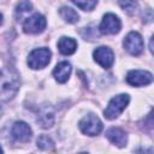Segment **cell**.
Listing matches in <instances>:
<instances>
[{
  "label": "cell",
  "mask_w": 154,
  "mask_h": 154,
  "mask_svg": "<svg viewBox=\"0 0 154 154\" xmlns=\"http://www.w3.org/2000/svg\"><path fill=\"white\" fill-rule=\"evenodd\" d=\"M19 87L18 76L10 71L8 69L0 75V97L2 100H8L14 96Z\"/></svg>",
  "instance_id": "cell-1"
},
{
  "label": "cell",
  "mask_w": 154,
  "mask_h": 154,
  "mask_svg": "<svg viewBox=\"0 0 154 154\" xmlns=\"http://www.w3.org/2000/svg\"><path fill=\"white\" fill-rule=\"evenodd\" d=\"M129 101H130V96L128 94H119V95L112 97L103 112L105 118H107L109 120L118 118L120 116V113L125 109V107L128 106Z\"/></svg>",
  "instance_id": "cell-2"
},
{
  "label": "cell",
  "mask_w": 154,
  "mask_h": 154,
  "mask_svg": "<svg viewBox=\"0 0 154 154\" xmlns=\"http://www.w3.org/2000/svg\"><path fill=\"white\" fill-rule=\"evenodd\" d=\"M51 51L48 48H37L31 51V53L28 57V65L32 70L43 69L47 66L51 61Z\"/></svg>",
  "instance_id": "cell-3"
},
{
  "label": "cell",
  "mask_w": 154,
  "mask_h": 154,
  "mask_svg": "<svg viewBox=\"0 0 154 154\" xmlns=\"http://www.w3.org/2000/svg\"><path fill=\"white\" fill-rule=\"evenodd\" d=\"M79 129L83 134L88 135V136H95V135H99L102 130V123L101 120L99 119L97 116L93 114V113H89L87 114L85 117H83L81 120H79Z\"/></svg>",
  "instance_id": "cell-4"
},
{
  "label": "cell",
  "mask_w": 154,
  "mask_h": 154,
  "mask_svg": "<svg viewBox=\"0 0 154 154\" xmlns=\"http://www.w3.org/2000/svg\"><path fill=\"white\" fill-rule=\"evenodd\" d=\"M124 48L131 54V55H138L143 51V40L142 36L137 31L129 32L124 38Z\"/></svg>",
  "instance_id": "cell-5"
},
{
  "label": "cell",
  "mask_w": 154,
  "mask_h": 154,
  "mask_svg": "<svg viewBox=\"0 0 154 154\" xmlns=\"http://www.w3.org/2000/svg\"><path fill=\"white\" fill-rule=\"evenodd\" d=\"M46 18L40 13H34L31 17L26 18L23 23V30L28 34H38L42 32L46 28Z\"/></svg>",
  "instance_id": "cell-6"
},
{
  "label": "cell",
  "mask_w": 154,
  "mask_h": 154,
  "mask_svg": "<svg viewBox=\"0 0 154 154\" xmlns=\"http://www.w3.org/2000/svg\"><path fill=\"white\" fill-rule=\"evenodd\" d=\"M122 28V23L120 19L113 14V13H106L101 20L100 24V31L102 34H108V35H114L117 32H119Z\"/></svg>",
  "instance_id": "cell-7"
},
{
  "label": "cell",
  "mask_w": 154,
  "mask_h": 154,
  "mask_svg": "<svg viewBox=\"0 0 154 154\" xmlns=\"http://www.w3.org/2000/svg\"><path fill=\"white\" fill-rule=\"evenodd\" d=\"M93 57H94V60L103 69H109L114 61V54H113L112 49L106 46L97 47L93 52Z\"/></svg>",
  "instance_id": "cell-8"
},
{
  "label": "cell",
  "mask_w": 154,
  "mask_h": 154,
  "mask_svg": "<svg viewBox=\"0 0 154 154\" xmlns=\"http://www.w3.org/2000/svg\"><path fill=\"white\" fill-rule=\"evenodd\" d=\"M153 75L144 70H132L126 76V82L132 87H142L152 83Z\"/></svg>",
  "instance_id": "cell-9"
},
{
  "label": "cell",
  "mask_w": 154,
  "mask_h": 154,
  "mask_svg": "<svg viewBox=\"0 0 154 154\" xmlns=\"http://www.w3.org/2000/svg\"><path fill=\"white\" fill-rule=\"evenodd\" d=\"M11 135L18 142H28L32 136V130L25 122L19 120L12 125Z\"/></svg>",
  "instance_id": "cell-10"
},
{
  "label": "cell",
  "mask_w": 154,
  "mask_h": 154,
  "mask_svg": "<svg viewBox=\"0 0 154 154\" xmlns=\"http://www.w3.org/2000/svg\"><path fill=\"white\" fill-rule=\"evenodd\" d=\"M107 138L116 146L118 147H125L126 142H128V136L126 132L119 128H111L107 130L106 132Z\"/></svg>",
  "instance_id": "cell-11"
},
{
  "label": "cell",
  "mask_w": 154,
  "mask_h": 154,
  "mask_svg": "<svg viewBox=\"0 0 154 154\" xmlns=\"http://www.w3.org/2000/svg\"><path fill=\"white\" fill-rule=\"evenodd\" d=\"M70 73H71V65L67 61L59 63L53 70V76L59 83H65L70 77Z\"/></svg>",
  "instance_id": "cell-12"
},
{
  "label": "cell",
  "mask_w": 154,
  "mask_h": 154,
  "mask_svg": "<svg viewBox=\"0 0 154 154\" xmlns=\"http://www.w3.org/2000/svg\"><path fill=\"white\" fill-rule=\"evenodd\" d=\"M58 48H59V52L61 54L70 55V54H73L76 52V49H77V42L72 37L63 36L58 41Z\"/></svg>",
  "instance_id": "cell-13"
},
{
  "label": "cell",
  "mask_w": 154,
  "mask_h": 154,
  "mask_svg": "<svg viewBox=\"0 0 154 154\" xmlns=\"http://www.w3.org/2000/svg\"><path fill=\"white\" fill-rule=\"evenodd\" d=\"M53 120H54V113L49 107H43L37 116V123L40 124L41 128L43 129H48L53 125Z\"/></svg>",
  "instance_id": "cell-14"
},
{
  "label": "cell",
  "mask_w": 154,
  "mask_h": 154,
  "mask_svg": "<svg viewBox=\"0 0 154 154\" xmlns=\"http://www.w3.org/2000/svg\"><path fill=\"white\" fill-rule=\"evenodd\" d=\"M59 13H60L61 18H63L65 22H67V23L73 24V23H77V22H78L79 16H78V13H77L73 8H71V7L64 6V7H61V8L59 10Z\"/></svg>",
  "instance_id": "cell-15"
},
{
  "label": "cell",
  "mask_w": 154,
  "mask_h": 154,
  "mask_svg": "<svg viewBox=\"0 0 154 154\" xmlns=\"http://www.w3.org/2000/svg\"><path fill=\"white\" fill-rule=\"evenodd\" d=\"M54 146L53 141L51 140V137L46 136V135H42L37 138V147L42 150H48V149H52Z\"/></svg>",
  "instance_id": "cell-16"
},
{
  "label": "cell",
  "mask_w": 154,
  "mask_h": 154,
  "mask_svg": "<svg viewBox=\"0 0 154 154\" xmlns=\"http://www.w3.org/2000/svg\"><path fill=\"white\" fill-rule=\"evenodd\" d=\"M72 2L77 7L83 10V11H91L97 5V1H95V0H84V1H76V0H73Z\"/></svg>",
  "instance_id": "cell-17"
},
{
  "label": "cell",
  "mask_w": 154,
  "mask_h": 154,
  "mask_svg": "<svg viewBox=\"0 0 154 154\" xmlns=\"http://www.w3.org/2000/svg\"><path fill=\"white\" fill-rule=\"evenodd\" d=\"M31 8H32L31 2H29V1H20V2L17 5V7H16V14H17V16H18V14L22 16L23 13L31 11Z\"/></svg>",
  "instance_id": "cell-18"
},
{
  "label": "cell",
  "mask_w": 154,
  "mask_h": 154,
  "mask_svg": "<svg viewBox=\"0 0 154 154\" xmlns=\"http://www.w3.org/2000/svg\"><path fill=\"white\" fill-rule=\"evenodd\" d=\"M119 5L124 11H126L130 14H132L137 8V2L135 1H119Z\"/></svg>",
  "instance_id": "cell-19"
},
{
  "label": "cell",
  "mask_w": 154,
  "mask_h": 154,
  "mask_svg": "<svg viewBox=\"0 0 154 154\" xmlns=\"http://www.w3.org/2000/svg\"><path fill=\"white\" fill-rule=\"evenodd\" d=\"M1 23H2V14L0 13V25H1Z\"/></svg>",
  "instance_id": "cell-20"
},
{
  "label": "cell",
  "mask_w": 154,
  "mask_h": 154,
  "mask_svg": "<svg viewBox=\"0 0 154 154\" xmlns=\"http://www.w3.org/2000/svg\"><path fill=\"white\" fill-rule=\"evenodd\" d=\"M2 153H4V152H2V148L0 147V154H2Z\"/></svg>",
  "instance_id": "cell-21"
},
{
  "label": "cell",
  "mask_w": 154,
  "mask_h": 154,
  "mask_svg": "<svg viewBox=\"0 0 154 154\" xmlns=\"http://www.w3.org/2000/svg\"><path fill=\"white\" fill-rule=\"evenodd\" d=\"M79 154H88V153H79Z\"/></svg>",
  "instance_id": "cell-22"
},
{
  "label": "cell",
  "mask_w": 154,
  "mask_h": 154,
  "mask_svg": "<svg viewBox=\"0 0 154 154\" xmlns=\"http://www.w3.org/2000/svg\"><path fill=\"white\" fill-rule=\"evenodd\" d=\"M0 75H1V72H0Z\"/></svg>",
  "instance_id": "cell-23"
}]
</instances>
